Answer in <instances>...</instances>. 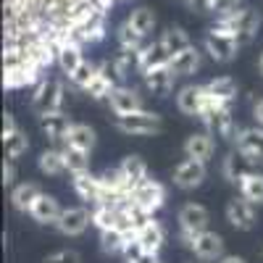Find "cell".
<instances>
[{"label":"cell","instance_id":"cell-22","mask_svg":"<svg viewBox=\"0 0 263 263\" xmlns=\"http://www.w3.org/2000/svg\"><path fill=\"white\" fill-rule=\"evenodd\" d=\"M40 195H42V187H40V184H34V182H21V184L11 187V205H13L18 213H29Z\"/></svg>","mask_w":263,"mask_h":263},{"label":"cell","instance_id":"cell-10","mask_svg":"<svg viewBox=\"0 0 263 263\" xmlns=\"http://www.w3.org/2000/svg\"><path fill=\"white\" fill-rule=\"evenodd\" d=\"M205 177H208L205 163H203V161H197V158H190V156H187L184 161H179L177 168H174V174H171L174 184H177L179 190H184V192L197 190V187L205 182Z\"/></svg>","mask_w":263,"mask_h":263},{"label":"cell","instance_id":"cell-26","mask_svg":"<svg viewBox=\"0 0 263 263\" xmlns=\"http://www.w3.org/2000/svg\"><path fill=\"white\" fill-rule=\"evenodd\" d=\"M95 142H98V135H95V129L90 124H71V129H69V135H66V142L63 145H74L79 150L92 153Z\"/></svg>","mask_w":263,"mask_h":263},{"label":"cell","instance_id":"cell-9","mask_svg":"<svg viewBox=\"0 0 263 263\" xmlns=\"http://www.w3.org/2000/svg\"><path fill=\"white\" fill-rule=\"evenodd\" d=\"M116 87H119V79H116L114 61H103V63H98V71L92 74L90 84L84 87V92L90 95L92 100H108L114 95Z\"/></svg>","mask_w":263,"mask_h":263},{"label":"cell","instance_id":"cell-42","mask_svg":"<svg viewBox=\"0 0 263 263\" xmlns=\"http://www.w3.org/2000/svg\"><path fill=\"white\" fill-rule=\"evenodd\" d=\"M258 71H260V77H263V53H260V58H258Z\"/></svg>","mask_w":263,"mask_h":263},{"label":"cell","instance_id":"cell-33","mask_svg":"<svg viewBox=\"0 0 263 263\" xmlns=\"http://www.w3.org/2000/svg\"><path fill=\"white\" fill-rule=\"evenodd\" d=\"M119 168H121L135 184H140L142 179H147V166H145V161H142L140 156H126V158L119 163Z\"/></svg>","mask_w":263,"mask_h":263},{"label":"cell","instance_id":"cell-23","mask_svg":"<svg viewBox=\"0 0 263 263\" xmlns=\"http://www.w3.org/2000/svg\"><path fill=\"white\" fill-rule=\"evenodd\" d=\"M124 24L135 32L137 37H142V40H147V34L156 29V24H158V18H156V13H153L150 8H135L129 16H126V21Z\"/></svg>","mask_w":263,"mask_h":263},{"label":"cell","instance_id":"cell-27","mask_svg":"<svg viewBox=\"0 0 263 263\" xmlns=\"http://www.w3.org/2000/svg\"><path fill=\"white\" fill-rule=\"evenodd\" d=\"M250 168V163L239 156L237 150H232V153H227V158L221 161V177L229 182V184H239V179L245 177V171Z\"/></svg>","mask_w":263,"mask_h":263},{"label":"cell","instance_id":"cell-38","mask_svg":"<svg viewBox=\"0 0 263 263\" xmlns=\"http://www.w3.org/2000/svg\"><path fill=\"white\" fill-rule=\"evenodd\" d=\"M3 184L6 187H16V166H13L11 158L3 163Z\"/></svg>","mask_w":263,"mask_h":263},{"label":"cell","instance_id":"cell-4","mask_svg":"<svg viewBox=\"0 0 263 263\" xmlns=\"http://www.w3.org/2000/svg\"><path fill=\"white\" fill-rule=\"evenodd\" d=\"M239 42L234 40V34H229L227 29H221V27H211L208 32H205V37H203V50L211 55V61H216V63H229V61H234L237 58V53H239Z\"/></svg>","mask_w":263,"mask_h":263},{"label":"cell","instance_id":"cell-13","mask_svg":"<svg viewBox=\"0 0 263 263\" xmlns=\"http://www.w3.org/2000/svg\"><path fill=\"white\" fill-rule=\"evenodd\" d=\"M142 79H145V87L156 95V98H166V95H171L174 92V84H177V71L171 69V66L166 63V66H158V69H150V71H145L142 74Z\"/></svg>","mask_w":263,"mask_h":263},{"label":"cell","instance_id":"cell-40","mask_svg":"<svg viewBox=\"0 0 263 263\" xmlns=\"http://www.w3.org/2000/svg\"><path fill=\"white\" fill-rule=\"evenodd\" d=\"M253 119H255V124L263 126V100H258V103L253 105Z\"/></svg>","mask_w":263,"mask_h":263},{"label":"cell","instance_id":"cell-32","mask_svg":"<svg viewBox=\"0 0 263 263\" xmlns=\"http://www.w3.org/2000/svg\"><path fill=\"white\" fill-rule=\"evenodd\" d=\"M158 40L163 42V48H166L171 55H174V53H179V50H184L187 45H192V42H190V34H187L182 27H168Z\"/></svg>","mask_w":263,"mask_h":263},{"label":"cell","instance_id":"cell-5","mask_svg":"<svg viewBox=\"0 0 263 263\" xmlns=\"http://www.w3.org/2000/svg\"><path fill=\"white\" fill-rule=\"evenodd\" d=\"M177 224H179V242L190 245V239L195 234H200L208 229L211 224V213L205 205L200 203H184L179 211H177Z\"/></svg>","mask_w":263,"mask_h":263},{"label":"cell","instance_id":"cell-2","mask_svg":"<svg viewBox=\"0 0 263 263\" xmlns=\"http://www.w3.org/2000/svg\"><path fill=\"white\" fill-rule=\"evenodd\" d=\"M114 126L121 132V135H129V137H147V135H156V132L163 129V119L158 114L140 108V111H135V114L116 116Z\"/></svg>","mask_w":263,"mask_h":263},{"label":"cell","instance_id":"cell-12","mask_svg":"<svg viewBox=\"0 0 263 263\" xmlns=\"http://www.w3.org/2000/svg\"><path fill=\"white\" fill-rule=\"evenodd\" d=\"M187 248L195 253L197 260H218V258L224 255V239H221V234L205 229V232H200V234H195V237L190 239Z\"/></svg>","mask_w":263,"mask_h":263},{"label":"cell","instance_id":"cell-3","mask_svg":"<svg viewBox=\"0 0 263 263\" xmlns=\"http://www.w3.org/2000/svg\"><path fill=\"white\" fill-rule=\"evenodd\" d=\"M63 100H66V90L63 84L53 77H45L34 84L32 92V108L34 114H53V111H63Z\"/></svg>","mask_w":263,"mask_h":263},{"label":"cell","instance_id":"cell-31","mask_svg":"<svg viewBox=\"0 0 263 263\" xmlns=\"http://www.w3.org/2000/svg\"><path fill=\"white\" fill-rule=\"evenodd\" d=\"M58 66H61V71L69 77V74H74L79 66L84 63V55H82V45H66V48H61V53H58V61H55Z\"/></svg>","mask_w":263,"mask_h":263},{"label":"cell","instance_id":"cell-28","mask_svg":"<svg viewBox=\"0 0 263 263\" xmlns=\"http://www.w3.org/2000/svg\"><path fill=\"white\" fill-rule=\"evenodd\" d=\"M37 166L45 177H58V174L66 171V161H63V147H48L40 153Z\"/></svg>","mask_w":263,"mask_h":263},{"label":"cell","instance_id":"cell-25","mask_svg":"<svg viewBox=\"0 0 263 263\" xmlns=\"http://www.w3.org/2000/svg\"><path fill=\"white\" fill-rule=\"evenodd\" d=\"M63 161H66V171L71 177H82V174H90V153L79 150L74 145H63Z\"/></svg>","mask_w":263,"mask_h":263},{"label":"cell","instance_id":"cell-37","mask_svg":"<svg viewBox=\"0 0 263 263\" xmlns=\"http://www.w3.org/2000/svg\"><path fill=\"white\" fill-rule=\"evenodd\" d=\"M242 6H245L242 0H218V3H216V13H213V16H229V13L239 11Z\"/></svg>","mask_w":263,"mask_h":263},{"label":"cell","instance_id":"cell-18","mask_svg":"<svg viewBox=\"0 0 263 263\" xmlns=\"http://www.w3.org/2000/svg\"><path fill=\"white\" fill-rule=\"evenodd\" d=\"M203 100H205V84H184L177 92V108L184 116H192V119L200 116Z\"/></svg>","mask_w":263,"mask_h":263},{"label":"cell","instance_id":"cell-11","mask_svg":"<svg viewBox=\"0 0 263 263\" xmlns=\"http://www.w3.org/2000/svg\"><path fill=\"white\" fill-rule=\"evenodd\" d=\"M92 224V211L87 205H71V208H63L61 211V218L55 229L63 234V237H79L87 232V227Z\"/></svg>","mask_w":263,"mask_h":263},{"label":"cell","instance_id":"cell-16","mask_svg":"<svg viewBox=\"0 0 263 263\" xmlns=\"http://www.w3.org/2000/svg\"><path fill=\"white\" fill-rule=\"evenodd\" d=\"M71 124H74L71 116H66L63 111H53V114H42V116H40V129H42V135H45L53 145L66 142V135H69Z\"/></svg>","mask_w":263,"mask_h":263},{"label":"cell","instance_id":"cell-43","mask_svg":"<svg viewBox=\"0 0 263 263\" xmlns=\"http://www.w3.org/2000/svg\"><path fill=\"white\" fill-rule=\"evenodd\" d=\"M182 3H192V0H182Z\"/></svg>","mask_w":263,"mask_h":263},{"label":"cell","instance_id":"cell-35","mask_svg":"<svg viewBox=\"0 0 263 263\" xmlns=\"http://www.w3.org/2000/svg\"><path fill=\"white\" fill-rule=\"evenodd\" d=\"M124 260H126V263H158V255L145 253L140 245H129V248L124 250Z\"/></svg>","mask_w":263,"mask_h":263},{"label":"cell","instance_id":"cell-36","mask_svg":"<svg viewBox=\"0 0 263 263\" xmlns=\"http://www.w3.org/2000/svg\"><path fill=\"white\" fill-rule=\"evenodd\" d=\"M45 263H82V255L77 250H55L45 258Z\"/></svg>","mask_w":263,"mask_h":263},{"label":"cell","instance_id":"cell-7","mask_svg":"<svg viewBox=\"0 0 263 263\" xmlns=\"http://www.w3.org/2000/svg\"><path fill=\"white\" fill-rule=\"evenodd\" d=\"M232 142H234V150H237L250 166L263 163V126H260V124L239 129L237 137H234Z\"/></svg>","mask_w":263,"mask_h":263},{"label":"cell","instance_id":"cell-30","mask_svg":"<svg viewBox=\"0 0 263 263\" xmlns=\"http://www.w3.org/2000/svg\"><path fill=\"white\" fill-rule=\"evenodd\" d=\"M3 145H6V156H8L11 161L21 158V156H24V153L29 150V140H27V135H24V132H21L18 126L3 135Z\"/></svg>","mask_w":263,"mask_h":263},{"label":"cell","instance_id":"cell-1","mask_svg":"<svg viewBox=\"0 0 263 263\" xmlns=\"http://www.w3.org/2000/svg\"><path fill=\"white\" fill-rule=\"evenodd\" d=\"M216 27L227 29L229 34H234V40L239 45H250V42L258 37V29H260V16L255 8L250 6H242L239 11L229 13V16H216Z\"/></svg>","mask_w":263,"mask_h":263},{"label":"cell","instance_id":"cell-20","mask_svg":"<svg viewBox=\"0 0 263 263\" xmlns=\"http://www.w3.org/2000/svg\"><path fill=\"white\" fill-rule=\"evenodd\" d=\"M213 153H216V140H213V135L208 129L195 132V135H190L184 140V156H190V158H197V161L208 163L213 158Z\"/></svg>","mask_w":263,"mask_h":263},{"label":"cell","instance_id":"cell-41","mask_svg":"<svg viewBox=\"0 0 263 263\" xmlns=\"http://www.w3.org/2000/svg\"><path fill=\"white\" fill-rule=\"evenodd\" d=\"M216 263H248V260H245L242 255H221Z\"/></svg>","mask_w":263,"mask_h":263},{"label":"cell","instance_id":"cell-14","mask_svg":"<svg viewBox=\"0 0 263 263\" xmlns=\"http://www.w3.org/2000/svg\"><path fill=\"white\" fill-rule=\"evenodd\" d=\"M108 105H111L114 116H126V114H135V111H140V108H145L142 95L135 90V87H126V84L116 87L114 95L108 98Z\"/></svg>","mask_w":263,"mask_h":263},{"label":"cell","instance_id":"cell-29","mask_svg":"<svg viewBox=\"0 0 263 263\" xmlns=\"http://www.w3.org/2000/svg\"><path fill=\"white\" fill-rule=\"evenodd\" d=\"M205 90L221 103H234L237 100V82L232 77H213L211 82H205Z\"/></svg>","mask_w":263,"mask_h":263},{"label":"cell","instance_id":"cell-8","mask_svg":"<svg viewBox=\"0 0 263 263\" xmlns=\"http://www.w3.org/2000/svg\"><path fill=\"white\" fill-rule=\"evenodd\" d=\"M224 216L227 221L237 229V232H250L258 221V213H255V203H250L245 195H237L227 203L224 208Z\"/></svg>","mask_w":263,"mask_h":263},{"label":"cell","instance_id":"cell-34","mask_svg":"<svg viewBox=\"0 0 263 263\" xmlns=\"http://www.w3.org/2000/svg\"><path fill=\"white\" fill-rule=\"evenodd\" d=\"M95 71H98V63L84 61L74 74H69V82H71L74 87H79V90H84V87L90 84V79H92V74H95Z\"/></svg>","mask_w":263,"mask_h":263},{"label":"cell","instance_id":"cell-15","mask_svg":"<svg viewBox=\"0 0 263 263\" xmlns=\"http://www.w3.org/2000/svg\"><path fill=\"white\" fill-rule=\"evenodd\" d=\"M61 203L55 200L53 195H48V192H42L37 200H34V205H32V211H29V218L34 224H40V227H55L58 224V218H61Z\"/></svg>","mask_w":263,"mask_h":263},{"label":"cell","instance_id":"cell-21","mask_svg":"<svg viewBox=\"0 0 263 263\" xmlns=\"http://www.w3.org/2000/svg\"><path fill=\"white\" fill-rule=\"evenodd\" d=\"M168 66H171L174 71H177V77H192V74L200 71V66H203V53H200V48L187 45L184 50H179V53L171 55Z\"/></svg>","mask_w":263,"mask_h":263},{"label":"cell","instance_id":"cell-6","mask_svg":"<svg viewBox=\"0 0 263 263\" xmlns=\"http://www.w3.org/2000/svg\"><path fill=\"white\" fill-rule=\"evenodd\" d=\"M132 203H135L145 216H156L163 208V203H166V190H163L161 182L147 177V179H142L135 190H132Z\"/></svg>","mask_w":263,"mask_h":263},{"label":"cell","instance_id":"cell-24","mask_svg":"<svg viewBox=\"0 0 263 263\" xmlns=\"http://www.w3.org/2000/svg\"><path fill=\"white\" fill-rule=\"evenodd\" d=\"M237 190H239V195H245L250 203L263 205V171L248 168V171H245V177L239 179Z\"/></svg>","mask_w":263,"mask_h":263},{"label":"cell","instance_id":"cell-39","mask_svg":"<svg viewBox=\"0 0 263 263\" xmlns=\"http://www.w3.org/2000/svg\"><path fill=\"white\" fill-rule=\"evenodd\" d=\"M216 3L218 0H192V8H197L200 13H216Z\"/></svg>","mask_w":263,"mask_h":263},{"label":"cell","instance_id":"cell-19","mask_svg":"<svg viewBox=\"0 0 263 263\" xmlns=\"http://www.w3.org/2000/svg\"><path fill=\"white\" fill-rule=\"evenodd\" d=\"M166 242V232L161 227V221H156V218H145V224L140 227V234H137V245L145 250V253H153V255H158L161 248Z\"/></svg>","mask_w":263,"mask_h":263},{"label":"cell","instance_id":"cell-17","mask_svg":"<svg viewBox=\"0 0 263 263\" xmlns=\"http://www.w3.org/2000/svg\"><path fill=\"white\" fill-rule=\"evenodd\" d=\"M168 61H171V53L163 48L161 40L145 42V45L137 50V69H140V74H145L150 69H158V66H166Z\"/></svg>","mask_w":263,"mask_h":263}]
</instances>
